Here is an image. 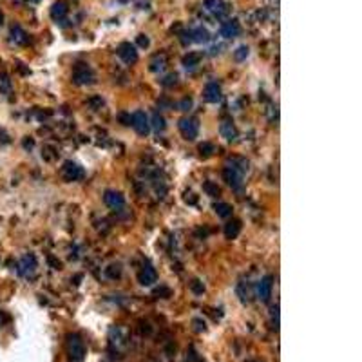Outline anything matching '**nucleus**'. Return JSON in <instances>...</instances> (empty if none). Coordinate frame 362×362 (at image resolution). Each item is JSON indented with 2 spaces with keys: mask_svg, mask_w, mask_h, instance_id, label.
Here are the masks:
<instances>
[{
  "mask_svg": "<svg viewBox=\"0 0 362 362\" xmlns=\"http://www.w3.org/2000/svg\"><path fill=\"white\" fill-rule=\"evenodd\" d=\"M66 346H67V353H69V359L72 362H82L83 357H85V346H83V340L80 338V335L76 333H69L66 338Z\"/></svg>",
  "mask_w": 362,
  "mask_h": 362,
  "instance_id": "1",
  "label": "nucleus"
},
{
  "mask_svg": "<svg viewBox=\"0 0 362 362\" xmlns=\"http://www.w3.org/2000/svg\"><path fill=\"white\" fill-rule=\"evenodd\" d=\"M131 125L140 136H147L148 132H150V120H148V116L143 111H136V113L132 114Z\"/></svg>",
  "mask_w": 362,
  "mask_h": 362,
  "instance_id": "2",
  "label": "nucleus"
},
{
  "mask_svg": "<svg viewBox=\"0 0 362 362\" xmlns=\"http://www.w3.org/2000/svg\"><path fill=\"white\" fill-rule=\"evenodd\" d=\"M72 82L76 85H91V83H95V72L85 64H78L72 71Z\"/></svg>",
  "mask_w": 362,
  "mask_h": 362,
  "instance_id": "3",
  "label": "nucleus"
},
{
  "mask_svg": "<svg viewBox=\"0 0 362 362\" xmlns=\"http://www.w3.org/2000/svg\"><path fill=\"white\" fill-rule=\"evenodd\" d=\"M179 131L183 134L185 140H196L197 132H199V123H197L196 118H181L179 120Z\"/></svg>",
  "mask_w": 362,
  "mask_h": 362,
  "instance_id": "4",
  "label": "nucleus"
},
{
  "mask_svg": "<svg viewBox=\"0 0 362 362\" xmlns=\"http://www.w3.org/2000/svg\"><path fill=\"white\" fill-rule=\"evenodd\" d=\"M118 56L123 60L125 64H136L138 62V51H136V46H132L131 42H123V44H120L118 48Z\"/></svg>",
  "mask_w": 362,
  "mask_h": 362,
  "instance_id": "5",
  "label": "nucleus"
},
{
  "mask_svg": "<svg viewBox=\"0 0 362 362\" xmlns=\"http://www.w3.org/2000/svg\"><path fill=\"white\" fill-rule=\"evenodd\" d=\"M223 178L228 185H230L234 190H241L243 189V174L238 172L236 169H232V167L226 165L223 169Z\"/></svg>",
  "mask_w": 362,
  "mask_h": 362,
  "instance_id": "6",
  "label": "nucleus"
},
{
  "mask_svg": "<svg viewBox=\"0 0 362 362\" xmlns=\"http://www.w3.org/2000/svg\"><path fill=\"white\" fill-rule=\"evenodd\" d=\"M272 288H273V277L272 275H265L259 283H257V297L261 299L263 303H266L270 295H272Z\"/></svg>",
  "mask_w": 362,
  "mask_h": 362,
  "instance_id": "7",
  "label": "nucleus"
},
{
  "mask_svg": "<svg viewBox=\"0 0 362 362\" xmlns=\"http://www.w3.org/2000/svg\"><path fill=\"white\" fill-rule=\"evenodd\" d=\"M103 201L107 205L109 208H113V210H120V208H123L125 205V197L121 192H116V190H107L105 194H103Z\"/></svg>",
  "mask_w": 362,
  "mask_h": 362,
  "instance_id": "8",
  "label": "nucleus"
},
{
  "mask_svg": "<svg viewBox=\"0 0 362 362\" xmlns=\"http://www.w3.org/2000/svg\"><path fill=\"white\" fill-rule=\"evenodd\" d=\"M35 270H36V257L33 254H27L20 261V265H18V273L24 275V277H33Z\"/></svg>",
  "mask_w": 362,
  "mask_h": 362,
  "instance_id": "9",
  "label": "nucleus"
},
{
  "mask_svg": "<svg viewBox=\"0 0 362 362\" xmlns=\"http://www.w3.org/2000/svg\"><path fill=\"white\" fill-rule=\"evenodd\" d=\"M203 98L208 101V103H217L221 101V87L217 82H208L203 89Z\"/></svg>",
  "mask_w": 362,
  "mask_h": 362,
  "instance_id": "10",
  "label": "nucleus"
},
{
  "mask_svg": "<svg viewBox=\"0 0 362 362\" xmlns=\"http://www.w3.org/2000/svg\"><path fill=\"white\" fill-rule=\"evenodd\" d=\"M64 178L67 181H78V179L83 178V169L74 161H67L64 165Z\"/></svg>",
  "mask_w": 362,
  "mask_h": 362,
  "instance_id": "11",
  "label": "nucleus"
},
{
  "mask_svg": "<svg viewBox=\"0 0 362 362\" xmlns=\"http://www.w3.org/2000/svg\"><path fill=\"white\" fill-rule=\"evenodd\" d=\"M138 281H140V285H143V286H150L158 281V273H156V270L152 266H145L140 270V273H138Z\"/></svg>",
  "mask_w": 362,
  "mask_h": 362,
  "instance_id": "12",
  "label": "nucleus"
},
{
  "mask_svg": "<svg viewBox=\"0 0 362 362\" xmlns=\"http://www.w3.org/2000/svg\"><path fill=\"white\" fill-rule=\"evenodd\" d=\"M221 36H225V38H234V36H239L241 33V25H239L238 20H228L225 24L221 25Z\"/></svg>",
  "mask_w": 362,
  "mask_h": 362,
  "instance_id": "13",
  "label": "nucleus"
},
{
  "mask_svg": "<svg viewBox=\"0 0 362 362\" xmlns=\"http://www.w3.org/2000/svg\"><path fill=\"white\" fill-rule=\"evenodd\" d=\"M221 136L225 138V140H228V142H234L236 138H238V129H236V125L232 123L230 120H225V121H221Z\"/></svg>",
  "mask_w": 362,
  "mask_h": 362,
  "instance_id": "14",
  "label": "nucleus"
},
{
  "mask_svg": "<svg viewBox=\"0 0 362 362\" xmlns=\"http://www.w3.org/2000/svg\"><path fill=\"white\" fill-rule=\"evenodd\" d=\"M11 40L18 46H25V44H29V35L25 33L20 25H11Z\"/></svg>",
  "mask_w": 362,
  "mask_h": 362,
  "instance_id": "15",
  "label": "nucleus"
},
{
  "mask_svg": "<svg viewBox=\"0 0 362 362\" xmlns=\"http://www.w3.org/2000/svg\"><path fill=\"white\" fill-rule=\"evenodd\" d=\"M67 17V6L64 4V2H56V4H53V7H51V18H53L56 24H60L62 20H66Z\"/></svg>",
  "mask_w": 362,
  "mask_h": 362,
  "instance_id": "16",
  "label": "nucleus"
},
{
  "mask_svg": "<svg viewBox=\"0 0 362 362\" xmlns=\"http://www.w3.org/2000/svg\"><path fill=\"white\" fill-rule=\"evenodd\" d=\"M205 7L214 13L216 17H223L226 13V6L223 0H205Z\"/></svg>",
  "mask_w": 362,
  "mask_h": 362,
  "instance_id": "17",
  "label": "nucleus"
},
{
  "mask_svg": "<svg viewBox=\"0 0 362 362\" xmlns=\"http://www.w3.org/2000/svg\"><path fill=\"white\" fill-rule=\"evenodd\" d=\"M239 232H241V221L239 219H234V221H230V223H226L225 225L226 239H236L239 236Z\"/></svg>",
  "mask_w": 362,
  "mask_h": 362,
  "instance_id": "18",
  "label": "nucleus"
},
{
  "mask_svg": "<svg viewBox=\"0 0 362 362\" xmlns=\"http://www.w3.org/2000/svg\"><path fill=\"white\" fill-rule=\"evenodd\" d=\"M210 40V33L205 27H197L192 31V42H199V44H207Z\"/></svg>",
  "mask_w": 362,
  "mask_h": 362,
  "instance_id": "19",
  "label": "nucleus"
},
{
  "mask_svg": "<svg viewBox=\"0 0 362 362\" xmlns=\"http://www.w3.org/2000/svg\"><path fill=\"white\" fill-rule=\"evenodd\" d=\"M201 53H194V51H190L189 54H185L183 56V66L185 67H194L197 66L199 62H201Z\"/></svg>",
  "mask_w": 362,
  "mask_h": 362,
  "instance_id": "20",
  "label": "nucleus"
},
{
  "mask_svg": "<svg viewBox=\"0 0 362 362\" xmlns=\"http://www.w3.org/2000/svg\"><path fill=\"white\" fill-rule=\"evenodd\" d=\"M214 210H216V214L219 216V217H230L232 210H234V208H232L228 203H216Z\"/></svg>",
  "mask_w": 362,
  "mask_h": 362,
  "instance_id": "21",
  "label": "nucleus"
},
{
  "mask_svg": "<svg viewBox=\"0 0 362 362\" xmlns=\"http://www.w3.org/2000/svg\"><path fill=\"white\" fill-rule=\"evenodd\" d=\"M203 190H205L210 197H217L221 194L219 187H217L214 181H205V183H203Z\"/></svg>",
  "mask_w": 362,
  "mask_h": 362,
  "instance_id": "22",
  "label": "nucleus"
},
{
  "mask_svg": "<svg viewBox=\"0 0 362 362\" xmlns=\"http://www.w3.org/2000/svg\"><path fill=\"white\" fill-rule=\"evenodd\" d=\"M197 150H199V154H201V156L208 158V156H212V154L216 152V147H214V143L203 142V143H199V147H197Z\"/></svg>",
  "mask_w": 362,
  "mask_h": 362,
  "instance_id": "23",
  "label": "nucleus"
},
{
  "mask_svg": "<svg viewBox=\"0 0 362 362\" xmlns=\"http://www.w3.org/2000/svg\"><path fill=\"white\" fill-rule=\"evenodd\" d=\"M105 275L113 281L120 279V277H121V266H120V265H111V266L105 268Z\"/></svg>",
  "mask_w": 362,
  "mask_h": 362,
  "instance_id": "24",
  "label": "nucleus"
},
{
  "mask_svg": "<svg viewBox=\"0 0 362 362\" xmlns=\"http://www.w3.org/2000/svg\"><path fill=\"white\" fill-rule=\"evenodd\" d=\"M152 127H154V129H156L158 132H160V131H165V127H167L165 118H163V116H161L160 113H154V114H152Z\"/></svg>",
  "mask_w": 362,
  "mask_h": 362,
  "instance_id": "25",
  "label": "nucleus"
},
{
  "mask_svg": "<svg viewBox=\"0 0 362 362\" xmlns=\"http://www.w3.org/2000/svg\"><path fill=\"white\" fill-rule=\"evenodd\" d=\"M9 91H11V82H9V78L7 74H0V95H9Z\"/></svg>",
  "mask_w": 362,
  "mask_h": 362,
  "instance_id": "26",
  "label": "nucleus"
},
{
  "mask_svg": "<svg viewBox=\"0 0 362 362\" xmlns=\"http://www.w3.org/2000/svg\"><path fill=\"white\" fill-rule=\"evenodd\" d=\"M246 56H248V48L246 46H241V48L236 49V53H234V58L238 60V62H243V60H246Z\"/></svg>",
  "mask_w": 362,
  "mask_h": 362,
  "instance_id": "27",
  "label": "nucleus"
},
{
  "mask_svg": "<svg viewBox=\"0 0 362 362\" xmlns=\"http://www.w3.org/2000/svg\"><path fill=\"white\" fill-rule=\"evenodd\" d=\"M190 290L194 291L196 295H201V293H205V286H203L201 281H192L190 283Z\"/></svg>",
  "mask_w": 362,
  "mask_h": 362,
  "instance_id": "28",
  "label": "nucleus"
},
{
  "mask_svg": "<svg viewBox=\"0 0 362 362\" xmlns=\"http://www.w3.org/2000/svg\"><path fill=\"white\" fill-rule=\"evenodd\" d=\"M238 295H239V299H241L243 303H246V301H248V288L244 290V283H239V285H238Z\"/></svg>",
  "mask_w": 362,
  "mask_h": 362,
  "instance_id": "29",
  "label": "nucleus"
},
{
  "mask_svg": "<svg viewBox=\"0 0 362 362\" xmlns=\"http://www.w3.org/2000/svg\"><path fill=\"white\" fill-rule=\"evenodd\" d=\"M179 40L183 46H189L190 42H192V31H183L181 35H179Z\"/></svg>",
  "mask_w": 362,
  "mask_h": 362,
  "instance_id": "30",
  "label": "nucleus"
},
{
  "mask_svg": "<svg viewBox=\"0 0 362 362\" xmlns=\"http://www.w3.org/2000/svg\"><path fill=\"white\" fill-rule=\"evenodd\" d=\"M161 83H163L165 87H172V85H176V83H178V76H176V74H169V76H167Z\"/></svg>",
  "mask_w": 362,
  "mask_h": 362,
  "instance_id": "31",
  "label": "nucleus"
},
{
  "mask_svg": "<svg viewBox=\"0 0 362 362\" xmlns=\"http://www.w3.org/2000/svg\"><path fill=\"white\" fill-rule=\"evenodd\" d=\"M136 42H138V46H140V48H148V44H150L148 36H145V35H138Z\"/></svg>",
  "mask_w": 362,
  "mask_h": 362,
  "instance_id": "32",
  "label": "nucleus"
},
{
  "mask_svg": "<svg viewBox=\"0 0 362 362\" xmlns=\"http://www.w3.org/2000/svg\"><path fill=\"white\" fill-rule=\"evenodd\" d=\"M120 120H121V123L123 125H131V116H129V114L121 113L120 114Z\"/></svg>",
  "mask_w": 362,
  "mask_h": 362,
  "instance_id": "33",
  "label": "nucleus"
},
{
  "mask_svg": "<svg viewBox=\"0 0 362 362\" xmlns=\"http://www.w3.org/2000/svg\"><path fill=\"white\" fill-rule=\"evenodd\" d=\"M156 293H158V295H165V299L167 297H170V290H169V288H158Z\"/></svg>",
  "mask_w": 362,
  "mask_h": 362,
  "instance_id": "34",
  "label": "nucleus"
},
{
  "mask_svg": "<svg viewBox=\"0 0 362 362\" xmlns=\"http://www.w3.org/2000/svg\"><path fill=\"white\" fill-rule=\"evenodd\" d=\"M190 105H192V101H190V100H183L181 103H179V107H181V111H189Z\"/></svg>",
  "mask_w": 362,
  "mask_h": 362,
  "instance_id": "35",
  "label": "nucleus"
},
{
  "mask_svg": "<svg viewBox=\"0 0 362 362\" xmlns=\"http://www.w3.org/2000/svg\"><path fill=\"white\" fill-rule=\"evenodd\" d=\"M194 324H197V332H205V322H201L199 319H196Z\"/></svg>",
  "mask_w": 362,
  "mask_h": 362,
  "instance_id": "36",
  "label": "nucleus"
},
{
  "mask_svg": "<svg viewBox=\"0 0 362 362\" xmlns=\"http://www.w3.org/2000/svg\"><path fill=\"white\" fill-rule=\"evenodd\" d=\"M89 103H93V105H101L103 101H101V98H93V100H91Z\"/></svg>",
  "mask_w": 362,
  "mask_h": 362,
  "instance_id": "37",
  "label": "nucleus"
},
{
  "mask_svg": "<svg viewBox=\"0 0 362 362\" xmlns=\"http://www.w3.org/2000/svg\"><path fill=\"white\" fill-rule=\"evenodd\" d=\"M2 22H4V15H2V11H0V25H2Z\"/></svg>",
  "mask_w": 362,
  "mask_h": 362,
  "instance_id": "38",
  "label": "nucleus"
},
{
  "mask_svg": "<svg viewBox=\"0 0 362 362\" xmlns=\"http://www.w3.org/2000/svg\"><path fill=\"white\" fill-rule=\"evenodd\" d=\"M33 2H40V0H33Z\"/></svg>",
  "mask_w": 362,
  "mask_h": 362,
  "instance_id": "39",
  "label": "nucleus"
},
{
  "mask_svg": "<svg viewBox=\"0 0 362 362\" xmlns=\"http://www.w3.org/2000/svg\"><path fill=\"white\" fill-rule=\"evenodd\" d=\"M248 362H254V361H248Z\"/></svg>",
  "mask_w": 362,
  "mask_h": 362,
  "instance_id": "40",
  "label": "nucleus"
}]
</instances>
